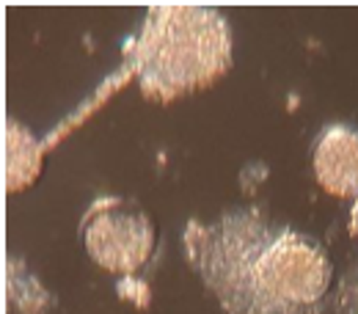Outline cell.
Here are the masks:
<instances>
[{"label": "cell", "instance_id": "1", "mask_svg": "<svg viewBox=\"0 0 358 314\" xmlns=\"http://www.w3.org/2000/svg\"><path fill=\"white\" fill-rule=\"evenodd\" d=\"M182 245L226 314H322L331 287L322 245L254 207L190 221Z\"/></svg>", "mask_w": 358, "mask_h": 314}, {"label": "cell", "instance_id": "2", "mask_svg": "<svg viewBox=\"0 0 358 314\" xmlns=\"http://www.w3.org/2000/svg\"><path fill=\"white\" fill-rule=\"evenodd\" d=\"M231 66V28L218 8L149 6L141 31L127 45L124 72H133L141 94L171 102L213 86Z\"/></svg>", "mask_w": 358, "mask_h": 314}, {"label": "cell", "instance_id": "3", "mask_svg": "<svg viewBox=\"0 0 358 314\" xmlns=\"http://www.w3.org/2000/svg\"><path fill=\"white\" fill-rule=\"evenodd\" d=\"M83 245L89 257L108 273H138L149 262L155 248V226L149 215L124 199L105 196L86 210Z\"/></svg>", "mask_w": 358, "mask_h": 314}, {"label": "cell", "instance_id": "4", "mask_svg": "<svg viewBox=\"0 0 358 314\" xmlns=\"http://www.w3.org/2000/svg\"><path fill=\"white\" fill-rule=\"evenodd\" d=\"M314 177L342 199H358V130L350 124H328L314 143Z\"/></svg>", "mask_w": 358, "mask_h": 314}, {"label": "cell", "instance_id": "5", "mask_svg": "<svg viewBox=\"0 0 358 314\" xmlns=\"http://www.w3.org/2000/svg\"><path fill=\"white\" fill-rule=\"evenodd\" d=\"M42 146L17 119H6V190H22L39 177Z\"/></svg>", "mask_w": 358, "mask_h": 314}, {"label": "cell", "instance_id": "6", "mask_svg": "<svg viewBox=\"0 0 358 314\" xmlns=\"http://www.w3.org/2000/svg\"><path fill=\"white\" fill-rule=\"evenodd\" d=\"M6 298L22 314H42L52 304L50 292L42 287V281L14 257L6 259Z\"/></svg>", "mask_w": 358, "mask_h": 314}, {"label": "cell", "instance_id": "7", "mask_svg": "<svg viewBox=\"0 0 358 314\" xmlns=\"http://www.w3.org/2000/svg\"><path fill=\"white\" fill-rule=\"evenodd\" d=\"M339 312L342 314H358V270H353V273L345 278V284H342Z\"/></svg>", "mask_w": 358, "mask_h": 314}, {"label": "cell", "instance_id": "8", "mask_svg": "<svg viewBox=\"0 0 358 314\" xmlns=\"http://www.w3.org/2000/svg\"><path fill=\"white\" fill-rule=\"evenodd\" d=\"M350 231L358 237V199H356V204H353V213H350Z\"/></svg>", "mask_w": 358, "mask_h": 314}]
</instances>
